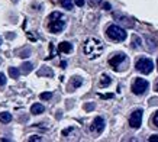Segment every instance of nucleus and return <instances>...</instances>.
Instances as JSON below:
<instances>
[{
    "instance_id": "nucleus-28",
    "label": "nucleus",
    "mask_w": 158,
    "mask_h": 142,
    "mask_svg": "<svg viewBox=\"0 0 158 142\" xmlns=\"http://www.w3.org/2000/svg\"><path fill=\"white\" fill-rule=\"evenodd\" d=\"M29 141H31V142H34V141H41V138H39V136H32V138H29Z\"/></svg>"
},
{
    "instance_id": "nucleus-6",
    "label": "nucleus",
    "mask_w": 158,
    "mask_h": 142,
    "mask_svg": "<svg viewBox=\"0 0 158 142\" xmlns=\"http://www.w3.org/2000/svg\"><path fill=\"white\" fill-rule=\"evenodd\" d=\"M142 110L138 109V110H135V112H132V115H131V118H129V125H131V128H134V129H138L139 126H141V122H142Z\"/></svg>"
},
{
    "instance_id": "nucleus-20",
    "label": "nucleus",
    "mask_w": 158,
    "mask_h": 142,
    "mask_svg": "<svg viewBox=\"0 0 158 142\" xmlns=\"http://www.w3.org/2000/svg\"><path fill=\"white\" fill-rule=\"evenodd\" d=\"M6 84V76L3 73H0V87H3Z\"/></svg>"
},
{
    "instance_id": "nucleus-12",
    "label": "nucleus",
    "mask_w": 158,
    "mask_h": 142,
    "mask_svg": "<svg viewBox=\"0 0 158 142\" xmlns=\"http://www.w3.org/2000/svg\"><path fill=\"white\" fill-rule=\"evenodd\" d=\"M112 83V78H110L107 74H102V77H100V83H99V86L100 87H107V86Z\"/></svg>"
},
{
    "instance_id": "nucleus-2",
    "label": "nucleus",
    "mask_w": 158,
    "mask_h": 142,
    "mask_svg": "<svg viewBox=\"0 0 158 142\" xmlns=\"http://www.w3.org/2000/svg\"><path fill=\"white\" fill-rule=\"evenodd\" d=\"M65 26V20L60 12H52L48 18V29L52 33H60Z\"/></svg>"
},
{
    "instance_id": "nucleus-3",
    "label": "nucleus",
    "mask_w": 158,
    "mask_h": 142,
    "mask_svg": "<svg viewBox=\"0 0 158 142\" xmlns=\"http://www.w3.org/2000/svg\"><path fill=\"white\" fill-rule=\"evenodd\" d=\"M106 35L112 41H118V42H122L126 39V31L123 28H120L119 25H110L109 28L106 29Z\"/></svg>"
},
{
    "instance_id": "nucleus-17",
    "label": "nucleus",
    "mask_w": 158,
    "mask_h": 142,
    "mask_svg": "<svg viewBox=\"0 0 158 142\" xmlns=\"http://www.w3.org/2000/svg\"><path fill=\"white\" fill-rule=\"evenodd\" d=\"M141 44H142L141 38H138L136 35H134V36H132V47H134V48H139V47H141Z\"/></svg>"
},
{
    "instance_id": "nucleus-9",
    "label": "nucleus",
    "mask_w": 158,
    "mask_h": 142,
    "mask_svg": "<svg viewBox=\"0 0 158 142\" xmlns=\"http://www.w3.org/2000/svg\"><path fill=\"white\" fill-rule=\"evenodd\" d=\"M58 51L60 52H64V54H68V52L73 51V47L70 42H61L60 47H58Z\"/></svg>"
},
{
    "instance_id": "nucleus-32",
    "label": "nucleus",
    "mask_w": 158,
    "mask_h": 142,
    "mask_svg": "<svg viewBox=\"0 0 158 142\" xmlns=\"http://www.w3.org/2000/svg\"><path fill=\"white\" fill-rule=\"evenodd\" d=\"M0 45H2V36H0Z\"/></svg>"
},
{
    "instance_id": "nucleus-27",
    "label": "nucleus",
    "mask_w": 158,
    "mask_h": 142,
    "mask_svg": "<svg viewBox=\"0 0 158 142\" xmlns=\"http://www.w3.org/2000/svg\"><path fill=\"white\" fill-rule=\"evenodd\" d=\"M102 99H112L113 97V94H100Z\"/></svg>"
},
{
    "instance_id": "nucleus-1",
    "label": "nucleus",
    "mask_w": 158,
    "mask_h": 142,
    "mask_svg": "<svg viewBox=\"0 0 158 142\" xmlns=\"http://www.w3.org/2000/svg\"><path fill=\"white\" fill-rule=\"evenodd\" d=\"M105 49V45L100 39L97 38H89L84 42V47H83V51L86 54V57L89 60H94V58H99L102 55V52Z\"/></svg>"
},
{
    "instance_id": "nucleus-25",
    "label": "nucleus",
    "mask_w": 158,
    "mask_h": 142,
    "mask_svg": "<svg viewBox=\"0 0 158 142\" xmlns=\"http://www.w3.org/2000/svg\"><path fill=\"white\" fill-rule=\"evenodd\" d=\"M93 109H94V104H93V103L86 104V110H93Z\"/></svg>"
},
{
    "instance_id": "nucleus-21",
    "label": "nucleus",
    "mask_w": 158,
    "mask_h": 142,
    "mask_svg": "<svg viewBox=\"0 0 158 142\" xmlns=\"http://www.w3.org/2000/svg\"><path fill=\"white\" fill-rule=\"evenodd\" d=\"M152 123L155 125L158 128V112H155V115H154V118H152Z\"/></svg>"
},
{
    "instance_id": "nucleus-30",
    "label": "nucleus",
    "mask_w": 158,
    "mask_h": 142,
    "mask_svg": "<svg viewBox=\"0 0 158 142\" xmlns=\"http://www.w3.org/2000/svg\"><path fill=\"white\" fill-rule=\"evenodd\" d=\"M67 67V62L65 61H61V68H65Z\"/></svg>"
},
{
    "instance_id": "nucleus-26",
    "label": "nucleus",
    "mask_w": 158,
    "mask_h": 142,
    "mask_svg": "<svg viewBox=\"0 0 158 142\" xmlns=\"http://www.w3.org/2000/svg\"><path fill=\"white\" fill-rule=\"evenodd\" d=\"M28 54H29V49H26V51H22V52H20V57H29V55H28Z\"/></svg>"
},
{
    "instance_id": "nucleus-7",
    "label": "nucleus",
    "mask_w": 158,
    "mask_h": 142,
    "mask_svg": "<svg viewBox=\"0 0 158 142\" xmlns=\"http://www.w3.org/2000/svg\"><path fill=\"white\" fill-rule=\"evenodd\" d=\"M123 61H126V55H125L123 52H119V54H115L113 57L109 60V64L110 67H113V70H119V65L122 64Z\"/></svg>"
},
{
    "instance_id": "nucleus-23",
    "label": "nucleus",
    "mask_w": 158,
    "mask_h": 142,
    "mask_svg": "<svg viewBox=\"0 0 158 142\" xmlns=\"http://www.w3.org/2000/svg\"><path fill=\"white\" fill-rule=\"evenodd\" d=\"M148 141L149 142H158V135H152V136H149Z\"/></svg>"
},
{
    "instance_id": "nucleus-24",
    "label": "nucleus",
    "mask_w": 158,
    "mask_h": 142,
    "mask_svg": "<svg viewBox=\"0 0 158 142\" xmlns=\"http://www.w3.org/2000/svg\"><path fill=\"white\" fill-rule=\"evenodd\" d=\"M76 2V5L78 6V7H81V6H84V0H74Z\"/></svg>"
},
{
    "instance_id": "nucleus-15",
    "label": "nucleus",
    "mask_w": 158,
    "mask_h": 142,
    "mask_svg": "<svg viewBox=\"0 0 158 142\" xmlns=\"http://www.w3.org/2000/svg\"><path fill=\"white\" fill-rule=\"evenodd\" d=\"M9 76L12 77V78H18V77H19V70L15 68V67H10L9 68Z\"/></svg>"
},
{
    "instance_id": "nucleus-13",
    "label": "nucleus",
    "mask_w": 158,
    "mask_h": 142,
    "mask_svg": "<svg viewBox=\"0 0 158 142\" xmlns=\"http://www.w3.org/2000/svg\"><path fill=\"white\" fill-rule=\"evenodd\" d=\"M12 120V115L9 112H3V113H0V122L2 123H9Z\"/></svg>"
},
{
    "instance_id": "nucleus-8",
    "label": "nucleus",
    "mask_w": 158,
    "mask_h": 142,
    "mask_svg": "<svg viewBox=\"0 0 158 142\" xmlns=\"http://www.w3.org/2000/svg\"><path fill=\"white\" fill-rule=\"evenodd\" d=\"M103 129H105V119L99 116V118L94 119L93 123L90 125V131L93 133H97V135H99V133L103 132Z\"/></svg>"
},
{
    "instance_id": "nucleus-22",
    "label": "nucleus",
    "mask_w": 158,
    "mask_h": 142,
    "mask_svg": "<svg viewBox=\"0 0 158 142\" xmlns=\"http://www.w3.org/2000/svg\"><path fill=\"white\" fill-rule=\"evenodd\" d=\"M100 2H102V0H89V5H90V6H97Z\"/></svg>"
},
{
    "instance_id": "nucleus-4",
    "label": "nucleus",
    "mask_w": 158,
    "mask_h": 142,
    "mask_svg": "<svg viewBox=\"0 0 158 142\" xmlns=\"http://www.w3.org/2000/svg\"><path fill=\"white\" fill-rule=\"evenodd\" d=\"M135 68H136L139 73H142V74H149L154 68V62L151 61L149 58H141V60L136 61Z\"/></svg>"
},
{
    "instance_id": "nucleus-5",
    "label": "nucleus",
    "mask_w": 158,
    "mask_h": 142,
    "mask_svg": "<svg viewBox=\"0 0 158 142\" xmlns=\"http://www.w3.org/2000/svg\"><path fill=\"white\" fill-rule=\"evenodd\" d=\"M148 87H149V84L145 78H136L134 81V84H132V93L136 96H141L148 90Z\"/></svg>"
},
{
    "instance_id": "nucleus-10",
    "label": "nucleus",
    "mask_w": 158,
    "mask_h": 142,
    "mask_svg": "<svg viewBox=\"0 0 158 142\" xmlns=\"http://www.w3.org/2000/svg\"><path fill=\"white\" fill-rule=\"evenodd\" d=\"M45 110V107H44L42 104H39V103H35L31 106V113L32 115H41Z\"/></svg>"
},
{
    "instance_id": "nucleus-14",
    "label": "nucleus",
    "mask_w": 158,
    "mask_h": 142,
    "mask_svg": "<svg viewBox=\"0 0 158 142\" xmlns=\"http://www.w3.org/2000/svg\"><path fill=\"white\" fill-rule=\"evenodd\" d=\"M32 70H34V65H32L31 62H25L23 65H22V73H23V74H29Z\"/></svg>"
},
{
    "instance_id": "nucleus-16",
    "label": "nucleus",
    "mask_w": 158,
    "mask_h": 142,
    "mask_svg": "<svg viewBox=\"0 0 158 142\" xmlns=\"http://www.w3.org/2000/svg\"><path fill=\"white\" fill-rule=\"evenodd\" d=\"M61 5L64 9L71 10L73 9V0H61Z\"/></svg>"
},
{
    "instance_id": "nucleus-19",
    "label": "nucleus",
    "mask_w": 158,
    "mask_h": 142,
    "mask_svg": "<svg viewBox=\"0 0 158 142\" xmlns=\"http://www.w3.org/2000/svg\"><path fill=\"white\" fill-rule=\"evenodd\" d=\"M42 100H49L51 97H52V93L51 91H47V93H41V96H39Z\"/></svg>"
},
{
    "instance_id": "nucleus-29",
    "label": "nucleus",
    "mask_w": 158,
    "mask_h": 142,
    "mask_svg": "<svg viewBox=\"0 0 158 142\" xmlns=\"http://www.w3.org/2000/svg\"><path fill=\"white\" fill-rule=\"evenodd\" d=\"M103 9H105V10H110V5H109V3H103Z\"/></svg>"
},
{
    "instance_id": "nucleus-18",
    "label": "nucleus",
    "mask_w": 158,
    "mask_h": 142,
    "mask_svg": "<svg viewBox=\"0 0 158 142\" xmlns=\"http://www.w3.org/2000/svg\"><path fill=\"white\" fill-rule=\"evenodd\" d=\"M52 70H49V68H42L41 71H38V76H49L52 77Z\"/></svg>"
},
{
    "instance_id": "nucleus-11",
    "label": "nucleus",
    "mask_w": 158,
    "mask_h": 142,
    "mask_svg": "<svg viewBox=\"0 0 158 142\" xmlns=\"http://www.w3.org/2000/svg\"><path fill=\"white\" fill-rule=\"evenodd\" d=\"M81 84H83L81 77H74V78L71 80V83H70V90H74V89H77V87H80Z\"/></svg>"
},
{
    "instance_id": "nucleus-33",
    "label": "nucleus",
    "mask_w": 158,
    "mask_h": 142,
    "mask_svg": "<svg viewBox=\"0 0 158 142\" xmlns=\"http://www.w3.org/2000/svg\"><path fill=\"white\" fill-rule=\"evenodd\" d=\"M157 67H158V60H157Z\"/></svg>"
},
{
    "instance_id": "nucleus-31",
    "label": "nucleus",
    "mask_w": 158,
    "mask_h": 142,
    "mask_svg": "<svg viewBox=\"0 0 158 142\" xmlns=\"http://www.w3.org/2000/svg\"><path fill=\"white\" fill-rule=\"evenodd\" d=\"M155 90H157V91H158V83H157V86H155Z\"/></svg>"
}]
</instances>
